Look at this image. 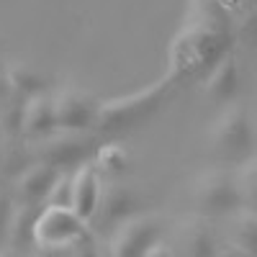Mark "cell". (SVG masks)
Segmentation results:
<instances>
[{
    "instance_id": "cell-14",
    "label": "cell",
    "mask_w": 257,
    "mask_h": 257,
    "mask_svg": "<svg viewBox=\"0 0 257 257\" xmlns=\"http://www.w3.org/2000/svg\"><path fill=\"white\" fill-rule=\"evenodd\" d=\"M39 211H41V206H39V203H21V201H16V206H13V216H11V229H8V242H6V247H13V249L36 247L34 226H36V216H39Z\"/></svg>"
},
{
    "instance_id": "cell-4",
    "label": "cell",
    "mask_w": 257,
    "mask_h": 257,
    "mask_svg": "<svg viewBox=\"0 0 257 257\" xmlns=\"http://www.w3.org/2000/svg\"><path fill=\"white\" fill-rule=\"evenodd\" d=\"M221 41H224V34L206 26L183 31L173 44V67H170L167 75L180 80L185 75H196L206 67H213L226 54V47Z\"/></svg>"
},
{
    "instance_id": "cell-21",
    "label": "cell",
    "mask_w": 257,
    "mask_h": 257,
    "mask_svg": "<svg viewBox=\"0 0 257 257\" xmlns=\"http://www.w3.org/2000/svg\"><path fill=\"white\" fill-rule=\"evenodd\" d=\"M13 206H16L13 193L0 190V247H6V242H8V229H11Z\"/></svg>"
},
{
    "instance_id": "cell-20",
    "label": "cell",
    "mask_w": 257,
    "mask_h": 257,
    "mask_svg": "<svg viewBox=\"0 0 257 257\" xmlns=\"http://www.w3.org/2000/svg\"><path fill=\"white\" fill-rule=\"evenodd\" d=\"M47 203H59V206H72V170H62L57 178Z\"/></svg>"
},
{
    "instance_id": "cell-22",
    "label": "cell",
    "mask_w": 257,
    "mask_h": 257,
    "mask_svg": "<svg viewBox=\"0 0 257 257\" xmlns=\"http://www.w3.org/2000/svg\"><path fill=\"white\" fill-rule=\"evenodd\" d=\"M13 95V88H11V80H8V72L0 70V108L8 103V98Z\"/></svg>"
},
{
    "instance_id": "cell-16",
    "label": "cell",
    "mask_w": 257,
    "mask_h": 257,
    "mask_svg": "<svg viewBox=\"0 0 257 257\" xmlns=\"http://www.w3.org/2000/svg\"><path fill=\"white\" fill-rule=\"evenodd\" d=\"M231 247H237L239 254H257V211H237L231 229Z\"/></svg>"
},
{
    "instance_id": "cell-6",
    "label": "cell",
    "mask_w": 257,
    "mask_h": 257,
    "mask_svg": "<svg viewBox=\"0 0 257 257\" xmlns=\"http://www.w3.org/2000/svg\"><path fill=\"white\" fill-rule=\"evenodd\" d=\"M36 160H44L59 170H77L82 162L93 160L98 144L93 142V137H88V132H64L57 128L54 134L31 142Z\"/></svg>"
},
{
    "instance_id": "cell-12",
    "label": "cell",
    "mask_w": 257,
    "mask_h": 257,
    "mask_svg": "<svg viewBox=\"0 0 257 257\" xmlns=\"http://www.w3.org/2000/svg\"><path fill=\"white\" fill-rule=\"evenodd\" d=\"M237 93H239V62L231 52H226L203 77V95L216 105H226L237 100Z\"/></svg>"
},
{
    "instance_id": "cell-13",
    "label": "cell",
    "mask_w": 257,
    "mask_h": 257,
    "mask_svg": "<svg viewBox=\"0 0 257 257\" xmlns=\"http://www.w3.org/2000/svg\"><path fill=\"white\" fill-rule=\"evenodd\" d=\"M57 132V111H54V98L44 93H36V95H29L26 103H24V123H21V134L24 139L31 144V142H39L49 134Z\"/></svg>"
},
{
    "instance_id": "cell-3",
    "label": "cell",
    "mask_w": 257,
    "mask_h": 257,
    "mask_svg": "<svg viewBox=\"0 0 257 257\" xmlns=\"http://www.w3.org/2000/svg\"><path fill=\"white\" fill-rule=\"evenodd\" d=\"M252 144H254V134H252L247 108L237 100L226 103L211 128L213 152L226 165H244L252 157Z\"/></svg>"
},
{
    "instance_id": "cell-1",
    "label": "cell",
    "mask_w": 257,
    "mask_h": 257,
    "mask_svg": "<svg viewBox=\"0 0 257 257\" xmlns=\"http://www.w3.org/2000/svg\"><path fill=\"white\" fill-rule=\"evenodd\" d=\"M175 77L167 75L157 82H152L149 88L128 93V95H118V98H108L98 103V118H95V128L103 134H126L134 132L142 123H147L152 118L165 100L170 98L175 88Z\"/></svg>"
},
{
    "instance_id": "cell-10",
    "label": "cell",
    "mask_w": 257,
    "mask_h": 257,
    "mask_svg": "<svg viewBox=\"0 0 257 257\" xmlns=\"http://www.w3.org/2000/svg\"><path fill=\"white\" fill-rule=\"evenodd\" d=\"M139 213V198L137 193L123 185V183H116L113 178L108 183H103V193H100V203H98V211L90 224H98V226H111L116 229L121 221H126L128 216Z\"/></svg>"
},
{
    "instance_id": "cell-11",
    "label": "cell",
    "mask_w": 257,
    "mask_h": 257,
    "mask_svg": "<svg viewBox=\"0 0 257 257\" xmlns=\"http://www.w3.org/2000/svg\"><path fill=\"white\" fill-rule=\"evenodd\" d=\"M103 193V175L93 160L72 170V208L85 221H93Z\"/></svg>"
},
{
    "instance_id": "cell-7",
    "label": "cell",
    "mask_w": 257,
    "mask_h": 257,
    "mask_svg": "<svg viewBox=\"0 0 257 257\" xmlns=\"http://www.w3.org/2000/svg\"><path fill=\"white\" fill-rule=\"evenodd\" d=\"M162 226L155 216L134 213L113 229L111 237V254L116 257H142L152 254V247H160Z\"/></svg>"
},
{
    "instance_id": "cell-8",
    "label": "cell",
    "mask_w": 257,
    "mask_h": 257,
    "mask_svg": "<svg viewBox=\"0 0 257 257\" xmlns=\"http://www.w3.org/2000/svg\"><path fill=\"white\" fill-rule=\"evenodd\" d=\"M57 128L64 132H90L98 118V103L77 88H64L54 95Z\"/></svg>"
},
{
    "instance_id": "cell-9",
    "label": "cell",
    "mask_w": 257,
    "mask_h": 257,
    "mask_svg": "<svg viewBox=\"0 0 257 257\" xmlns=\"http://www.w3.org/2000/svg\"><path fill=\"white\" fill-rule=\"evenodd\" d=\"M59 175H62L59 167H54V165H49L44 160H34L13 178V190L11 193H13V198L21 201V203L44 206Z\"/></svg>"
},
{
    "instance_id": "cell-5",
    "label": "cell",
    "mask_w": 257,
    "mask_h": 257,
    "mask_svg": "<svg viewBox=\"0 0 257 257\" xmlns=\"http://www.w3.org/2000/svg\"><path fill=\"white\" fill-rule=\"evenodd\" d=\"M193 201H196L201 216H208V219L237 216V211L244 208L239 175L226 173V170L206 173L193 188Z\"/></svg>"
},
{
    "instance_id": "cell-2",
    "label": "cell",
    "mask_w": 257,
    "mask_h": 257,
    "mask_svg": "<svg viewBox=\"0 0 257 257\" xmlns=\"http://www.w3.org/2000/svg\"><path fill=\"white\" fill-rule=\"evenodd\" d=\"M88 224L90 221H85L72 206L44 203L34 226L36 247L44 252H62V249L85 244V239L90 234Z\"/></svg>"
},
{
    "instance_id": "cell-18",
    "label": "cell",
    "mask_w": 257,
    "mask_h": 257,
    "mask_svg": "<svg viewBox=\"0 0 257 257\" xmlns=\"http://www.w3.org/2000/svg\"><path fill=\"white\" fill-rule=\"evenodd\" d=\"M93 162L98 165L100 175L118 178L121 173H126V167H128V152H126V147L118 144V142L100 144L95 149V155H93Z\"/></svg>"
},
{
    "instance_id": "cell-17",
    "label": "cell",
    "mask_w": 257,
    "mask_h": 257,
    "mask_svg": "<svg viewBox=\"0 0 257 257\" xmlns=\"http://www.w3.org/2000/svg\"><path fill=\"white\" fill-rule=\"evenodd\" d=\"M6 72H8L13 93L24 95V98L47 90V77L41 75L36 67H31V64H13V67H8Z\"/></svg>"
},
{
    "instance_id": "cell-15",
    "label": "cell",
    "mask_w": 257,
    "mask_h": 257,
    "mask_svg": "<svg viewBox=\"0 0 257 257\" xmlns=\"http://www.w3.org/2000/svg\"><path fill=\"white\" fill-rule=\"evenodd\" d=\"M203 219L206 216L188 219L178 229V247H180L183 254H190V257L216 254V242H213V234H211V229Z\"/></svg>"
},
{
    "instance_id": "cell-19",
    "label": "cell",
    "mask_w": 257,
    "mask_h": 257,
    "mask_svg": "<svg viewBox=\"0 0 257 257\" xmlns=\"http://www.w3.org/2000/svg\"><path fill=\"white\" fill-rule=\"evenodd\" d=\"M239 188H242L244 208L257 211V162L252 160L244 162V170L239 173Z\"/></svg>"
}]
</instances>
